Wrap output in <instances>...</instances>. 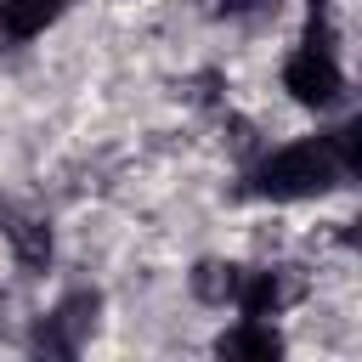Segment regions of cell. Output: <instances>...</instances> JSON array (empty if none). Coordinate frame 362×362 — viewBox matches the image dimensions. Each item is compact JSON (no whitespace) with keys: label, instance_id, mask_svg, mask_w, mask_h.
Here are the masks:
<instances>
[{"label":"cell","instance_id":"obj_9","mask_svg":"<svg viewBox=\"0 0 362 362\" xmlns=\"http://www.w3.org/2000/svg\"><path fill=\"white\" fill-rule=\"evenodd\" d=\"M328 147H334V158H339V170L345 175H356L362 170V124L351 119V124H339L334 136H328Z\"/></svg>","mask_w":362,"mask_h":362},{"label":"cell","instance_id":"obj_3","mask_svg":"<svg viewBox=\"0 0 362 362\" xmlns=\"http://www.w3.org/2000/svg\"><path fill=\"white\" fill-rule=\"evenodd\" d=\"M96 305H102V300H96V294H85V288H79V294H68V300L45 317V328L34 334V345H40V351H57V356H74V351H79V339L96 328Z\"/></svg>","mask_w":362,"mask_h":362},{"label":"cell","instance_id":"obj_5","mask_svg":"<svg viewBox=\"0 0 362 362\" xmlns=\"http://www.w3.org/2000/svg\"><path fill=\"white\" fill-rule=\"evenodd\" d=\"M277 351H283V339L266 317H243L232 334H221V356H232V362H272Z\"/></svg>","mask_w":362,"mask_h":362},{"label":"cell","instance_id":"obj_6","mask_svg":"<svg viewBox=\"0 0 362 362\" xmlns=\"http://www.w3.org/2000/svg\"><path fill=\"white\" fill-rule=\"evenodd\" d=\"M74 0H0V34L6 40H34L45 23H57Z\"/></svg>","mask_w":362,"mask_h":362},{"label":"cell","instance_id":"obj_2","mask_svg":"<svg viewBox=\"0 0 362 362\" xmlns=\"http://www.w3.org/2000/svg\"><path fill=\"white\" fill-rule=\"evenodd\" d=\"M283 90H288L300 107H328V102L345 90V74H339V62H334L328 45L305 40V45L283 62Z\"/></svg>","mask_w":362,"mask_h":362},{"label":"cell","instance_id":"obj_1","mask_svg":"<svg viewBox=\"0 0 362 362\" xmlns=\"http://www.w3.org/2000/svg\"><path fill=\"white\" fill-rule=\"evenodd\" d=\"M339 175H345V170H339L328 136H317V141H288V147H277L272 158H260L249 192H260V198H272V204H300V198L328 192Z\"/></svg>","mask_w":362,"mask_h":362},{"label":"cell","instance_id":"obj_11","mask_svg":"<svg viewBox=\"0 0 362 362\" xmlns=\"http://www.w3.org/2000/svg\"><path fill=\"white\" fill-rule=\"evenodd\" d=\"M317 6H322V0H317Z\"/></svg>","mask_w":362,"mask_h":362},{"label":"cell","instance_id":"obj_7","mask_svg":"<svg viewBox=\"0 0 362 362\" xmlns=\"http://www.w3.org/2000/svg\"><path fill=\"white\" fill-rule=\"evenodd\" d=\"M6 238H11V255H17V266H28V272H45V260H51V226H45L40 215H17V221L6 226Z\"/></svg>","mask_w":362,"mask_h":362},{"label":"cell","instance_id":"obj_10","mask_svg":"<svg viewBox=\"0 0 362 362\" xmlns=\"http://www.w3.org/2000/svg\"><path fill=\"white\" fill-rule=\"evenodd\" d=\"M226 6H255V0H226Z\"/></svg>","mask_w":362,"mask_h":362},{"label":"cell","instance_id":"obj_8","mask_svg":"<svg viewBox=\"0 0 362 362\" xmlns=\"http://www.w3.org/2000/svg\"><path fill=\"white\" fill-rule=\"evenodd\" d=\"M238 266L232 260H198V272H192V294L204 300V305H232V294H238Z\"/></svg>","mask_w":362,"mask_h":362},{"label":"cell","instance_id":"obj_4","mask_svg":"<svg viewBox=\"0 0 362 362\" xmlns=\"http://www.w3.org/2000/svg\"><path fill=\"white\" fill-rule=\"evenodd\" d=\"M294 300V283L283 277V272H243L238 277V294H232V305L243 311V317H277L283 305Z\"/></svg>","mask_w":362,"mask_h":362}]
</instances>
